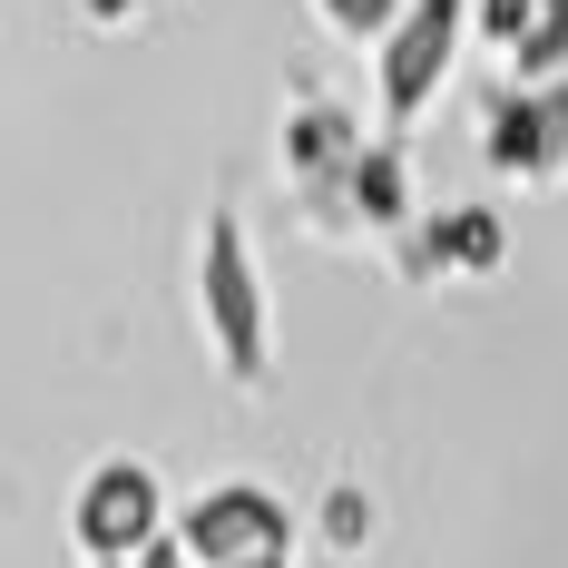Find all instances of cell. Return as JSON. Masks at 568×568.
Returning a JSON list of instances; mask_svg holds the SVG:
<instances>
[{
    "instance_id": "6da1fadb",
    "label": "cell",
    "mask_w": 568,
    "mask_h": 568,
    "mask_svg": "<svg viewBox=\"0 0 568 568\" xmlns=\"http://www.w3.org/2000/svg\"><path fill=\"white\" fill-rule=\"evenodd\" d=\"M196 334H206V363L235 393L275 383V294H265L255 235L235 206H206V226H196Z\"/></svg>"
},
{
    "instance_id": "7a4b0ae2",
    "label": "cell",
    "mask_w": 568,
    "mask_h": 568,
    "mask_svg": "<svg viewBox=\"0 0 568 568\" xmlns=\"http://www.w3.org/2000/svg\"><path fill=\"white\" fill-rule=\"evenodd\" d=\"M168 529H176V500H168V480H158V460H138V452L89 460V480L69 490V539H79L89 568L138 559V549H158Z\"/></svg>"
},
{
    "instance_id": "3957f363",
    "label": "cell",
    "mask_w": 568,
    "mask_h": 568,
    "mask_svg": "<svg viewBox=\"0 0 568 568\" xmlns=\"http://www.w3.org/2000/svg\"><path fill=\"white\" fill-rule=\"evenodd\" d=\"M460 40H470V0H412L402 30L373 50V99H383V138H402L412 118L452 89Z\"/></svg>"
},
{
    "instance_id": "277c9868",
    "label": "cell",
    "mask_w": 568,
    "mask_h": 568,
    "mask_svg": "<svg viewBox=\"0 0 568 568\" xmlns=\"http://www.w3.org/2000/svg\"><path fill=\"white\" fill-rule=\"evenodd\" d=\"M176 549L196 568H235V559H294V510L265 480H206L176 510Z\"/></svg>"
},
{
    "instance_id": "5b68a950",
    "label": "cell",
    "mask_w": 568,
    "mask_h": 568,
    "mask_svg": "<svg viewBox=\"0 0 568 568\" xmlns=\"http://www.w3.org/2000/svg\"><path fill=\"white\" fill-rule=\"evenodd\" d=\"M480 158L510 186H568V79H549V89H490Z\"/></svg>"
},
{
    "instance_id": "8992f818",
    "label": "cell",
    "mask_w": 568,
    "mask_h": 568,
    "mask_svg": "<svg viewBox=\"0 0 568 568\" xmlns=\"http://www.w3.org/2000/svg\"><path fill=\"white\" fill-rule=\"evenodd\" d=\"M363 148H373V138H363L324 89H294V109H284V176H294L314 206H343V176H353Z\"/></svg>"
},
{
    "instance_id": "52a82bcc",
    "label": "cell",
    "mask_w": 568,
    "mask_h": 568,
    "mask_svg": "<svg viewBox=\"0 0 568 568\" xmlns=\"http://www.w3.org/2000/svg\"><path fill=\"white\" fill-rule=\"evenodd\" d=\"M402 265L422 284L432 275H500L510 265V226H500V206H432L402 235Z\"/></svg>"
},
{
    "instance_id": "ba28073f",
    "label": "cell",
    "mask_w": 568,
    "mask_h": 568,
    "mask_svg": "<svg viewBox=\"0 0 568 568\" xmlns=\"http://www.w3.org/2000/svg\"><path fill=\"white\" fill-rule=\"evenodd\" d=\"M343 206H353V226H373V235H412V158H402V138H373L353 158Z\"/></svg>"
},
{
    "instance_id": "9c48e42d",
    "label": "cell",
    "mask_w": 568,
    "mask_h": 568,
    "mask_svg": "<svg viewBox=\"0 0 568 568\" xmlns=\"http://www.w3.org/2000/svg\"><path fill=\"white\" fill-rule=\"evenodd\" d=\"M304 10L334 30L343 50H383V40L402 30V10H412V0H304Z\"/></svg>"
},
{
    "instance_id": "30bf717a",
    "label": "cell",
    "mask_w": 568,
    "mask_h": 568,
    "mask_svg": "<svg viewBox=\"0 0 568 568\" xmlns=\"http://www.w3.org/2000/svg\"><path fill=\"white\" fill-rule=\"evenodd\" d=\"M529 30H539V0H470V40H480V50L510 59Z\"/></svg>"
},
{
    "instance_id": "8fae6325",
    "label": "cell",
    "mask_w": 568,
    "mask_h": 568,
    "mask_svg": "<svg viewBox=\"0 0 568 568\" xmlns=\"http://www.w3.org/2000/svg\"><path fill=\"white\" fill-rule=\"evenodd\" d=\"M363 539H373V500H363L353 480H334V490H324V549H334V559H353Z\"/></svg>"
},
{
    "instance_id": "7c38bea8",
    "label": "cell",
    "mask_w": 568,
    "mask_h": 568,
    "mask_svg": "<svg viewBox=\"0 0 568 568\" xmlns=\"http://www.w3.org/2000/svg\"><path fill=\"white\" fill-rule=\"evenodd\" d=\"M138 10H148V0H79V20H89V30H128Z\"/></svg>"
},
{
    "instance_id": "4fadbf2b",
    "label": "cell",
    "mask_w": 568,
    "mask_h": 568,
    "mask_svg": "<svg viewBox=\"0 0 568 568\" xmlns=\"http://www.w3.org/2000/svg\"><path fill=\"white\" fill-rule=\"evenodd\" d=\"M235 568H294V559H235Z\"/></svg>"
},
{
    "instance_id": "5bb4252c",
    "label": "cell",
    "mask_w": 568,
    "mask_h": 568,
    "mask_svg": "<svg viewBox=\"0 0 568 568\" xmlns=\"http://www.w3.org/2000/svg\"><path fill=\"white\" fill-rule=\"evenodd\" d=\"M109 568H138V559H109Z\"/></svg>"
}]
</instances>
